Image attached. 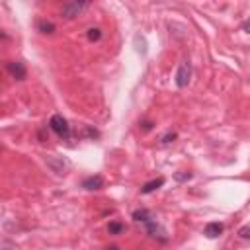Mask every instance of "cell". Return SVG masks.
Listing matches in <instances>:
<instances>
[{"label":"cell","instance_id":"16","mask_svg":"<svg viewBox=\"0 0 250 250\" xmlns=\"http://www.w3.org/2000/svg\"><path fill=\"white\" fill-rule=\"evenodd\" d=\"M238 236H240V238H250V227H242V229L238 230Z\"/></svg>","mask_w":250,"mask_h":250},{"label":"cell","instance_id":"2","mask_svg":"<svg viewBox=\"0 0 250 250\" xmlns=\"http://www.w3.org/2000/svg\"><path fill=\"white\" fill-rule=\"evenodd\" d=\"M49 127H51V131H53L59 139H62V141H68V139H70V135H72L68 121H66L61 113H55V115L49 119Z\"/></svg>","mask_w":250,"mask_h":250},{"label":"cell","instance_id":"6","mask_svg":"<svg viewBox=\"0 0 250 250\" xmlns=\"http://www.w3.org/2000/svg\"><path fill=\"white\" fill-rule=\"evenodd\" d=\"M6 70H8L10 76L16 78V80H25V76H27L25 64H23L21 61H10V62H6Z\"/></svg>","mask_w":250,"mask_h":250},{"label":"cell","instance_id":"14","mask_svg":"<svg viewBox=\"0 0 250 250\" xmlns=\"http://www.w3.org/2000/svg\"><path fill=\"white\" fill-rule=\"evenodd\" d=\"M174 139H176V133L174 131H168L166 135L160 137V145H170V143H174Z\"/></svg>","mask_w":250,"mask_h":250},{"label":"cell","instance_id":"12","mask_svg":"<svg viewBox=\"0 0 250 250\" xmlns=\"http://www.w3.org/2000/svg\"><path fill=\"white\" fill-rule=\"evenodd\" d=\"M86 35H88L90 41H100V37H102V29H100V27H90V29L86 31Z\"/></svg>","mask_w":250,"mask_h":250},{"label":"cell","instance_id":"8","mask_svg":"<svg viewBox=\"0 0 250 250\" xmlns=\"http://www.w3.org/2000/svg\"><path fill=\"white\" fill-rule=\"evenodd\" d=\"M223 230H225V225H223V223L213 221V223H207V225H205L203 234H205L207 238H217V236H221V234H223Z\"/></svg>","mask_w":250,"mask_h":250},{"label":"cell","instance_id":"5","mask_svg":"<svg viewBox=\"0 0 250 250\" xmlns=\"http://www.w3.org/2000/svg\"><path fill=\"white\" fill-rule=\"evenodd\" d=\"M88 4H90V0H72V2H68V4L62 6V16H64L66 20H72V18H76L78 14H82Z\"/></svg>","mask_w":250,"mask_h":250},{"label":"cell","instance_id":"11","mask_svg":"<svg viewBox=\"0 0 250 250\" xmlns=\"http://www.w3.org/2000/svg\"><path fill=\"white\" fill-rule=\"evenodd\" d=\"M37 29L41 31V33H55V25L51 23V21H45V20H41V21H37Z\"/></svg>","mask_w":250,"mask_h":250},{"label":"cell","instance_id":"15","mask_svg":"<svg viewBox=\"0 0 250 250\" xmlns=\"http://www.w3.org/2000/svg\"><path fill=\"white\" fill-rule=\"evenodd\" d=\"M98 135H100V133H98V131H96V129H92V127H88V125H86V127H84V131H82V135H80V137H90V139H96V137H98Z\"/></svg>","mask_w":250,"mask_h":250},{"label":"cell","instance_id":"1","mask_svg":"<svg viewBox=\"0 0 250 250\" xmlns=\"http://www.w3.org/2000/svg\"><path fill=\"white\" fill-rule=\"evenodd\" d=\"M133 221H135V223H141L150 238L160 240V242H166V240H168L166 229H164V227L150 215L148 209H137V211H133Z\"/></svg>","mask_w":250,"mask_h":250},{"label":"cell","instance_id":"13","mask_svg":"<svg viewBox=\"0 0 250 250\" xmlns=\"http://www.w3.org/2000/svg\"><path fill=\"white\" fill-rule=\"evenodd\" d=\"M191 176H193L191 172H184V170H182V172H176V174H174V180H176V182H188V180H191Z\"/></svg>","mask_w":250,"mask_h":250},{"label":"cell","instance_id":"17","mask_svg":"<svg viewBox=\"0 0 250 250\" xmlns=\"http://www.w3.org/2000/svg\"><path fill=\"white\" fill-rule=\"evenodd\" d=\"M141 125H143V131H150L152 129V123L150 121H143Z\"/></svg>","mask_w":250,"mask_h":250},{"label":"cell","instance_id":"10","mask_svg":"<svg viewBox=\"0 0 250 250\" xmlns=\"http://www.w3.org/2000/svg\"><path fill=\"white\" fill-rule=\"evenodd\" d=\"M107 232L113 234V236L125 232V223H121V221H111V223L107 225Z\"/></svg>","mask_w":250,"mask_h":250},{"label":"cell","instance_id":"18","mask_svg":"<svg viewBox=\"0 0 250 250\" xmlns=\"http://www.w3.org/2000/svg\"><path fill=\"white\" fill-rule=\"evenodd\" d=\"M242 29H244L246 33H250V20H246V21L242 23Z\"/></svg>","mask_w":250,"mask_h":250},{"label":"cell","instance_id":"7","mask_svg":"<svg viewBox=\"0 0 250 250\" xmlns=\"http://www.w3.org/2000/svg\"><path fill=\"white\" fill-rule=\"evenodd\" d=\"M84 189H88V191H94V189H102L104 188V178L100 176V174H96V176H88V178H84L82 180V184H80Z\"/></svg>","mask_w":250,"mask_h":250},{"label":"cell","instance_id":"4","mask_svg":"<svg viewBox=\"0 0 250 250\" xmlns=\"http://www.w3.org/2000/svg\"><path fill=\"white\" fill-rule=\"evenodd\" d=\"M174 80H176V86L178 88H186L189 84V80H191V62L189 61H182L180 62Z\"/></svg>","mask_w":250,"mask_h":250},{"label":"cell","instance_id":"9","mask_svg":"<svg viewBox=\"0 0 250 250\" xmlns=\"http://www.w3.org/2000/svg\"><path fill=\"white\" fill-rule=\"evenodd\" d=\"M162 186H164V178L160 176V178H156V180L146 182V184L141 188V193H152L154 189H158V188H162Z\"/></svg>","mask_w":250,"mask_h":250},{"label":"cell","instance_id":"3","mask_svg":"<svg viewBox=\"0 0 250 250\" xmlns=\"http://www.w3.org/2000/svg\"><path fill=\"white\" fill-rule=\"evenodd\" d=\"M45 164L57 174V176H64V174H68V168H70V162L66 160V158H62V156H45Z\"/></svg>","mask_w":250,"mask_h":250}]
</instances>
